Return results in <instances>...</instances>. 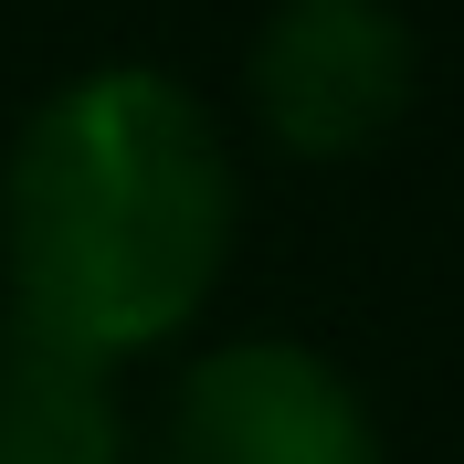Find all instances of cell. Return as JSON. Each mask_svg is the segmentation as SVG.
<instances>
[{"label": "cell", "instance_id": "1", "mask_svg": "<svg viewBox=\"0 0 464 464\" xmlns=\"http://www.w3.org/2000/svg\"><path fill=\"white\" fill-rule=\"evenodd\" d=\"M243 179L169 63H85L0 148V295L22 338L95 370L169 348L222 295Z\"/></svg>", "mask_w": 464, "mask_h": 464}, {"label": "cell", "instance_id": "4", "mask_svg": "<svg viewBox=\"0 0 464 464\" xmlns=\"http://www.w3.org/2000/svg\"><path fill=\"white\" fill-rule=\"evenodd\" d=\"M0 464H138L116 370L0 327Z\"/></svg>", "mask_w": 464, "mask_h": 464}, {"label": "cell", "instance_id": "3", "mask_svg": "<svg viewBox=\"0 0 464 464\" xmlns=\"http://www.w3.org/2000/svg\"><path fill=\"white\" fill-rule=\"evenodd\" d=\"M148 464H391L359 380L306 338H222L169 380Z\"/></svg>", "mask_w": 464, "mask_h": 464}, {"label": "cell", "instance_id": "2", "mask_svg": "<svg viewBox=\"0 0 464 464\" xmlns=\"http://www.w3.org/2000/svg\"><path fill=\"white\" fill-rule=\"evenodd\" d=\"M422 95V32L401 0H275L243 53V106L295 169L370 159Z\"/></svg>", "mask_w": 464, "mask_h": 464}]
</instances>
